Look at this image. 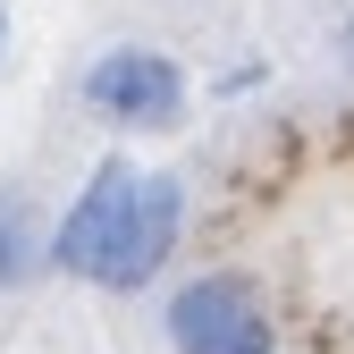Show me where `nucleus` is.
Returning <instances> with one entry per match:
<instances>
[{
  "label": "nucleus",
  "instance_id": "obj_1",
  "mask_svg": "<svg viewBox=\"0 0 354 354\" xmlns=\"http://www.w3.org/2000/svg\"><path fill=\"white\" fill-rule=\"evenodd\" d=\"M169 354H279V321L245 270H203L160 304Z\"/></svg>",
  "mask_w": 354,
  "mask_h": 354
},
{
  "label": "nucleus",
  "instance_id": "obj_2",
  "mask_svg": "<svg viewBox=\"0 0 354 354\" xmlns=\"http://www.w3.org/2000/svg\"><path fill=\"white\" fill-rule=\"evenodd\" d=\"M84 110L118 136H169L186 118V68L152 42H110V51L84 68Z\"/></svg>",
  "mask_w": 354,
  "mask_h": 354
},
{
  "label": "nucleus",
  "instance_id": "obj_3",
  "mask_svg": "<svg viewBox=\"0 0 354 354\" xmlns=\"http://www.w3.org/2000/svg\"><path fill=\"white\" fill-rule=\"evenodd\" d=\"M177 236H186V177H169V169H160V177H144V186H136V203H127V219H118V236L102 245L93 287H110V295L152 287V279L169 270Z\"/></svg>",
  "mask_w": 354,
  "mask_h": 354
},
{
  "label": "nucleus",
  "instance_id": "obj_4",
  "mask_svg": "<svg viewBox=\"0 0 354 354\" xmlns=\"http://www.w3.org/2000/svg\"><path fill=\"white\" fill-rule=\"evenodd\" d=\"M136 186H144V169H127L118 152L84 177V194L59 211V228H51V270L93 279V261H102V245L118 236V219H127V203H136Z\"/></svg>",
  "mask_w": 354,
  "mask_h": 354
},
{
  "label": "nucleus",
  "instance_id": "obj_5",
  "mask_svg": "<svg viewBox=\"0 0 354 354\" xmlns=\"http://www.w3.org/2000/svg\"><path fill=\"white\" fill-rule=\"evenodd\" d=\"M34 270H51V228L34 219L26 186H9V177H0V295L26 287Z\"/></svg>",
  "mask_w": 354,
  "mask_h": 354
},
{
  "label": "nucleus",
  "instance_id": "obj_6",
  "mask_svg": "<svg viewBox=\"0 0 354 354\" xmlns=\"http://www.w3.org/2000/svg\"><path fill=\"white\" fill-rule=\"evenodd\" d=\"M337 59H346V68H354V17H346V26H337Z\"/></svg>",
  "mask_w": 354,
  "mask_h": 354
},
{
  "label": "nucleus",
  "instance_id": "obj_7",
  "mask_svg": "<svg viewBox=\"0 0 354 354\" xmlns=\"http://www.w3.org/2000/svg\"><path fill=\"white\" fill-rule=\"evenodd\" d=\"M0 59H9V9H0Z\"/></svg>",
  "mask_w": 354,
  "mask_h": 354
}]
</instances>
